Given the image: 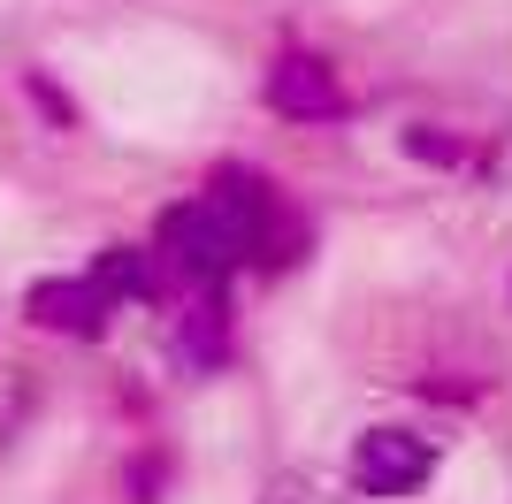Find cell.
Returning a JSON list of instances; mask_svg holds the SVG:
<instances>
[{
  "mask_svg": "<svg viewBox=\"0 0 512 504\" xmlns=\"http://www.w3.org/2000/svg\"><path fill=\"white\" fill-rule=\"evenodd\" d=\"M153 260H161V275H169L176 298L192 291H214V283H230V275H245V252H237V230L222 222V214L207 207V199H176V207L153 214Z\"/></svg>",
  "mask_w": 512,
  "mask_h": 504,
  "instance_id": "1",
  "label": "cell"
},
{
  "mask_svg": "<svg viewBox=\"0 0 512 504\" xmlns=\"http://www.w3.org/2000/svg\"><path fill=\"white\" fill-rule=\"evenodd\" d=\"M436 466H444V443L436 436H421L406 420H375V428H360V443H352L344 482L367 504H406V497H421V489L436 482Z\"/></svg>",
  "mask_w": 512,
  "mask_h": 504,
  "instance_id": "2",
  "label": "cell"
},
{
  "mask_svg": "<svg viewBox=\"0 0 512 504\" xmlns=\"http://www.w3.org/2000/svg\"><path fill=\"white\" fill-rule=\"evenodd\" d=\"M260 107L283 115V123H299V130H329V123L352 115V92H344L337 62H329L321 46L283 39L276 54H268V69H260Z\"/></svg>",
  "mask_w": 512,
  "mask_h": 504,
  "instance_id": "3",
  "label": "cell"
},
{
  "mask_svg": "<svg viewBox=\"0 0 512 504\" xmlns=\"http://www.w3.org/2000/svg\"><path fill=\"white\" fill-rule=\"evenodd\" d=\"M169 359H176V375H192V382H214L237 367V291L230 283L169 306Z\"/></svg>",
  "mask_w": 512,
  "mask_h": 504,
  "instance_id": "4",
  "label": "cell"
},
{
  "mask_svg": "<svg viewBox=\"0 0 512 504\" xmlns=\"http://www.w3.org/2000/svg\"><path fill=\"white\" fill-rule=\"evenodd\" d=\"M115 314H123V306H115L85 268L77 275H39V283L23 291V321L39 336H62V344H107V336H115Z\"/></svg>",
  "mask_w": 512,
  "mask_h": 504,
  "instance_id": "5",
  "label": "cell"
},
{
  "mask_svg": "<svg viewBox=\"0 0 512 504\" xmlns=\"http://www.w3.org/2000/svg\"><path fill=\"white\" fill-rule=\"evenodd\" d=\"M398 153L413 168H436V176L505 184V138H482V130H459V123H406L398 130Z\"/></svg>",
  "mask_w": 512,
  "mask_h": 504,
  "instance_id": "6",
  "label": "cell"
},
{
  "mask_svg": "<svg viewBox=\"0 0 512 504\" xmlns=\"http://www.w3.org/2000/svg\"><path fill=\"white\" fill-rule=\"evenodd\" d=\"M314 252H321V222H314V207L283 191L276 207L260 214V230L245 237V275H260V283H283V275H299Z\"/></svg>",
  "mask_w": 512,
  "mask_h": 504,
  "instance_id": "7",
  "label": "cell"
},
{
  "mask_svg": "<svg viewBox=\"0 0 512 504\" xmlns=\"http://www.w3.org/2000/svg\"><path fill=\"white\" fill-rule=\"evenodd\" d=\"M85 275L115 298V306H146V314H169V306H176V291H169V275H161V260H153V245H130V237L100 245L85 260Z\"/></svg>",
  "mask_w": 512,
  "mask_h": 504,
  "instance_id": "8",
  "label": "cell"
},
{
  "mask_svg": "<svg viewBox=\"0 0 512 504\" xmlns=\"http://www.w3.org/2000/svg\"><path fill=\"white\" fill-rule=\"evenodd\" d=\"M199 199H207V207L237 230V252H245V237L260 230V214L283 199V184H276L260 161H214L207 176H199Z\"/></svg>",
  "mask_w": 512,
  "mask_h": 504,
  "instance_id": "9",
  "label": "cell"
},
{
  "mask_svg": "<svg viewBox=\"0 0 512 504\" xmlns=\"http://www.w3.org/2000/svg\"><path fill=\"white\" fill-rule=\"evenodd\" d=\"M176 474H184V451H176L169 436H138L123 451V504H169L176 497Z\"/></svg>",
  "mask_w": 512,
  "mask_h": 504,
  "instance_id": "10",
  "label": "cell"
},
{
  "mask_svg": "<svg viewBox=\"0 0 512 504\" xmlns=\"http://www.w3.org/2000/svg\"><path fill=\"white\" fill-rule=\"evenodd\" d=\"M16 92H23V107H31L54 138H77V130H85V100H77V92H69L46 62H23L16 69Z\"/></svg>",
  "mask_w": 512,
  "mask_h": 504,
  "instance_id": "11",
  "label": "cell"
},
{
  "mask_svg": "<svg viewBox=\"0 0 512 504\" xmlns=\"http://www.w3.org/2000/svg\"><path fill=\"white\" fill-rule=\"evenodd\" d=\"M406 390L421 405H444V413H467V405L490 398V375H474V367H428V375H406Z\"/></svg>",
  "mask_w": 512,
  "mask_h": 504,
  "instance_id": "12",
  "label": "cell"
},
{
  "mask_svg": "<svg viewBox=\"0 0 512 504\" xmlns=\"http://www.w3.org/2000/svg\"><path fill=\"white\" fill-rule=\"evenodd\" d=\"M260 504H337V497H321V489H306L299 474H291V482H268V497Z\"/></svg>",
  "mask_w": 512,
  "mask_h": 504,
  "instance_id": "13",
  "label": "cell"
},
{
  "mask_svg": "<svg viewBox=\"0 0 512 504\" xmlns=\"http://www.w3.org/2000/svg\"><path fill=\"white\" fill-rule=\"evenodd\" d=\"M505 291H512V283H505Z\"/></svg>",
  "mask_w": 512,
  "mask_h": 504,
  "instance_id": "14",
  "label": "cell"
}]
</instances>
